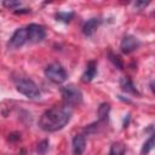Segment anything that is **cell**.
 <instances>
[{
  "mask_svg": "<svg viewBox=\"0 0 155 155\" xmlns=\"http://www.w3.org/2000/svg\"><path fill=\"white\" fill-rule=\"evenodd\" d=\"M71 117V108L62 104V105H54L46 111L42 113V115L39 119V126L41 130L46 132H56L62 130Z\"/></svg>",
  "mask_w": 155,
  "mask_h": 155,
  "instance_id": "1",
  "label": "cell"
},
{
  "mask_svg": "<svg viewBox=\"0 0 155 155\" xmlns=\"http://www.w3.org/2000/svg\"><path fill=\"white\" fill-rule=\"evenodd\" d=\"M61 93H62L63 103L68 107L79 105L82 102V92L80 91V88H78L74 85H68L62 87Z\"/></svg>",
  "mask_w": 155,
  "mask_h": 155,
  "instance_id": "2",
  "label": "cell"
},
{
  "mask_svg": "<svg viewBox=\"0 0 155 155\" xmlns=\"http://www.w3.org/2000/svg\"><path fill=\"white\" fill-rule=\"evenodd\" d=\"M45 76L53 84H63L68 78V74L59 63L54 62L45 68Z\"/></svg>",
  "mask_w": 155,
  "mask_h": 155,
  "instance_id": "3",
  "label": "cell"
},
{
  "mask_svg": "<svg viewBox=\"0 0 155 155\" xmlns=\"http://www.w3.org/2000/svg\"><path fill=\"white\" fill-rule=\"evenodd\" d=\"M16 88L19 93L24 94L30 99H36L40 97V91L35 82L30 79H19L16 81Z\"/></svg>",
  "mask_w": 155,
  "mask_h": 155,
  "instance_id": "4",
  "label": "cell"
},
{
  "mask_svg": "<svg viewBox=\"0 0 155 155\" xmlns=\"http://www.w3.org/2000/svg\"><path fill=\"white\" fill-rule=\"evenodd\" d=\"M25 29H27V35H28V41L29 42H40L46 36V30L40 24L31 23V24L27 25Z\"/></svg>",
  "mask_w": 155,
  "mask_h": 155,
  "instance_id": "5",
  "label": "cell"
},
{
  "mask_svg": "<svg viewBox=\"0 0 155 155\" xmlns=\"http://www.w3.org/2000/svg\"><path fill=\"white\" fill-rule=\"evenodd\" d=\"M25 42H28V35H27V29L25 28H18L16 31L12 34L8 41V48L17 50L21 48Z\"/></svg>",
  "mask_w": 155,
  "mask_h": 155,
  "instance_id": "6",
  "label": "cell"
},
{
  "mask_svg": "<svg viewBox=\"0 0 155 155\" xmlns=\"http://www.w3.org/2000/svg\"><path fill=\"white\" fill-rule=\"evenodd\" d=\"M139 40L132 35H127L122 39L121 41V45H120V48L124 53H131L133 51H136L138 47H139Z\"/></svg>",
  "mask_w": 155,
  "mask_h": 155,
  "instance_id": "7",
  "label": "cell"
},
{
  "mask_svg": "<svg viewBox=\"0 0 155 155\" xmlns=\"http://www.w3.org/2000/svg\"><path fill=\"white\" fill-rule=\"evenodd\" d=\"M96 74H97V64H96L94 61H91V62L87 63L86 69H85V71L81 76V80L84 82H90L96 76Z\"/></svg>",
  "mask_w": 155,
  "mask_h": 155,
  "instance_id": "8",
  "label": "cell"
},
{
  "mask_svg": "<svg viewBox=\"0 0 155 155\" xmlns=\"http://www.w3.org/2000/svg\"><path fill=\"white\" fill-rule=\"evenodd\" d=\"M99 24H101V19L99 18H91L87 22H85V24L82 27V33L86 36H91L97 30V28L99 27Z\"/></svg>",
  "mask_w": 155,
  "mask_h": 155,
  "instance_id": "9",
  "label": "cell"
},
{
  "mask_svg": "<svg viewBox=\"0 0 155 155\" xmlns=\"http://www.w3.org/2000/svg\"><path fill=\"white\" fill-rule=\"evenodd\" d=\"M85 147H86V142H85L84 136L76 134L73 138V153H74V155H81L85 150Z\"/></svg>",
  "mask_w": 155,
  "mask_h": 155,
  "instance_id": "10",
  "label": "cell"
},
{
  "mask_svg": "<svg viewBox=\"0 0 155 155\" xmlns=\"http://www.w3.org/2000/svg\"><path fill=\"white\" fill-rule=\"evenodd\" d=\"M120 87H121V90H122L124 92H126V93H131V94H137V96H139V92L137 91L136 86L133 85V82H132L131 79H128V78H122V79L120 80Z\"/></svg>",
  "mask_w": 155,
  "mask_h": 155,
  "instance_id": "11",
  "label": "cell"
},
{
  "mask_svg": "<svg viewBox=\"0 0 155 155\" xmlns=\"http://www.w3.org/2000/svg\"><path fill=\"white\" fill-rule=\"evenodd\" d=\"M125 151H126L125 144L121 142H115L110 147L109 155H125Z\"/></svg>",
  "mask_w": 155,
  "mask_h": 155,
  "instance_id": "12",
  "label": "cell"
},
{
  "mask_svg": "<svg viewBox=\"0 0 155 155\" xmlns=\"http://www.w3.org/2000/svg\"><path fill=\"white\" fill-rule=\"evenodd\" d=\"M109 110H110V105H109L108 103H102V104L98 107V111H97V114H98V119H99V121H104V120H107L108 114H109Z\"/></svg>",
  "mask_w": 155,
  "mask_h": 155,
  "instance_id": "13",
  "label": "cell"
},
{
  "mask_svg": "<svg viewBox=\"0 0 155 155\" xmlns=\"http://www.w3.org/2000/svg\"><path fill=\"white\" fill-rule=\"evenodd\" d=\"M73 17H74V13L73 12H58L56 15L57 21H62L64 23H68Z\"/></svg>",
  "mask_w": 155,
  "mask_h": 155,
  "instance_id": "14",
  "label": "cell"
},
{
  "mask_svg": "<svg viewBox=\"0 0 155 155\" xmlns=\"http://www.w3.org/2000/svg\"><path fill=\"white\" fill-rule=\"evenodd\" d=\"M154 148V136H150V138L143 144V148H142V154H148L151 149Z\"/></svg>",
  "mask_w": 155,
  "mask_h": 155,
  "instance_id": "15",
  "label": "cell"
},
{
  "mask_svg": "<svg viewBox=\"0 0 155 155\" xmlns=\"http://www.w3.org/2000/svg\"><path fill=\"white\" fill-rule=\"evenodd\" d=\"M47 149H48V140L47 139H44L38 144V154L39 155H44L47 151Z\"/></svg>",
  "mask_w": 155,
  "mask_h": 155,
  "instance_id": "16",
  "label": "cell"
},
{
  "mask_svg": "<svg viewBox=\"0 0 155 155\" xmlns=\"http://www.w3.org/2000/svg\"><path fill=\"white\" fill-rule=\"evenodd\" d=\"M2 5L6 6L7 8H11V10H13V11H16V7L21 6V2H19V1H4Z\"/></svg>",
  "mask_w": 155,
  "mask_h": 155,
  "instance_id": "17",
  "label": "cell"
},
{
  "mask_svg": "<svg viewBox=\"0 0 155 155\" xmlns=\"http://www.w3.org/2000/svg\"><path fill=\"white\" fill-rule=\"evenodd\" d=\"M110 59H111V62H113L119 69H122L124 64H122V62H121V59H120L119 56H115V54H111V53H110Z\"/></svg>",
  "mask_w": 155,
  "mask_h": 155,
  "instance_id": "18",
  "label": "cell"
},
{
  "mask_svg": "<svg viewBox=\"0 0 155 155\" xmlns=\"http://www.w3.org/2000/svg\"><path fill=\"white\" fill-rule=\"evenodd\" d=\"M148 2H136V6H147Z\"/></svg>",
  "mask_w": 155,
  "mask_h": 155,
  "instance_id": "19",
  "label": "cell"
},
{
  "mask_svg": "<svg viewBox=\"0 0 155 155\" xmlns=\"http://www.w3.org/2000/svg\"><path fill=\"white\" fill-rule=\"evenodd\" d=\"M17 155H27V153H25V150H22L19 154H17Z\"/></svg>",
  "mask_w": 155,
  "mask_h": 155,
  "instance_id": "20",
  "label": "cell"
}]
</instances>
